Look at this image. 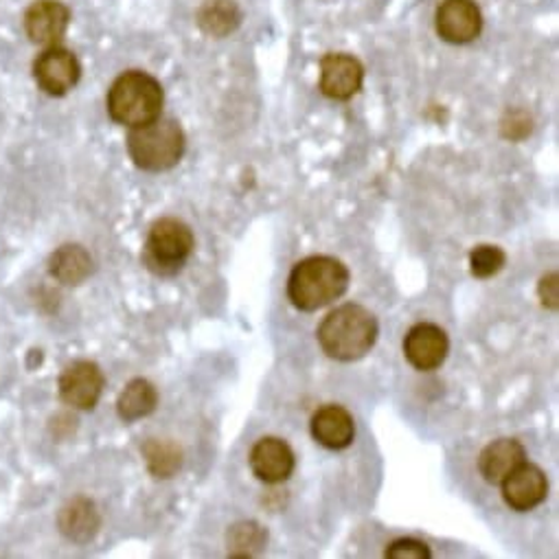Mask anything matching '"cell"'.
<instances>
[{
	"label": "cell",
	"mask_w": 559,
	"mask_h": 559,
	"mask_svg": "<svg viewBox=\"0 0 559 559\" xmlns=\"http://www.w3.org/2000/svg\"><path fill=\"white\" fill-rule=\"evenodd\" d=\"M352 284L349 267L330 254H312L301 259L288 276V299L301 312H317L332 306Z\"/></svg>",
	"instance_id": "1"
},
{
	"label": "cell",
	"mask_w": 559,
	"mask_h": 559,
	"mask_svg": "<svg viewBox=\"0 0 559 559\" xmlns=\"http://www.w3.org/2000/svg\"><path fill=\"white\" fill-rule=\"evenodd\" d=\"M378 336V319L371 310L358 304H345L332 310L317 332L323 354L338 362H356L365 358L376 347Z\"/></svg>",
	"instance_id": "2"
},
{
	"label": "cell",
	"mask_w": 559,
	"mask_h": 559,
	"mask_svg": "<svg viewBox=\"0 0 559 559\" xmlns=\"http://www.w3.org/2000/svg\"><path fill=\"white\" fill-rule=\"evenodd\" d=\"M163 86L143 71H128L108 91V112L112 121L128 128L145 126L160 117Z\"/></svg>",
	"instance_id": "3"
},
{
	"label": "cell",
	"mask_w": 559,
	"mask_h": 559,
	"mask_svg": "<svg viewBox=\"0 0 559 559\" xmlns=\"http://www.w3.org/2000/svg\"><path fill=\"white\" fill-rule=\"evenodd\" d=\"M187 150V139L178 121L154 119L145 126L132 128L128 134V154L143 171H167L176 167Z\"/></svg>",
	"instance_id": "4"
},
{
	"label": "cell",
	"mask_w": 559,
	"mask_h": 559,
	"mask_svg": "<svg viewBox=\"0 0 559 559\" xmlns=\"http://www.w3.org/2000/svg\"><path fill=\"white\" fill-rule=\"evenodd\" d=\"M195 248L193 230L176 217H160L152 224L145 248H143V263L150 272L158 276H174L178 274L187 259Z\"/></svg>",
	"instance_id": "5"
},
{
	"label": "cell",
	"mask_w": 559,
	"mask_h": 559,
	"mask_svg": "<svg viewBox=\"0 0 559 559\" xmlns=\"http://www.w3.org/2000/svg\"><path fill=\"white\" fill-rule=\"evenodd\" d=\"M450 354L448 334L435 323H417L404 336V356L417 371L439 369Z\"/></svg>",
	"instance_id": "6"
},
{
	"label": "cell",
	"mask_w": 559,
	"mask_h": 559,
	"mask_svg": "<svg viewBox=\"0 0 559 559\" xmlns=\"http://www.w3.org/2000/svg\"><path fill=\"white\" fill-rule=\"evenodd\" d=\"M106 378L91 360H78L60 376V397L78 411H93L104 393Z\"/></svg>",
	"instance_id": "7"
},
{
	"label": "cell",
	"mask_w": 559,
	"mask_h": 559,
	"mask_svg": "<svg viewBox=\"0 0 559 559\" xmlns=\"http://www.w3.org/2000/svg\"><path fill=\"white\" fill-rule=\"evenodd\" d=\"M435 27L441 40L450 45H467L483 32V16L474 0H443L437 8Z\"/></svg>",
	"instance_id": "8"
},
{
	"label": "cell",
	"mask_w": 559,
	"mask_h": 559,
	"mask_svg": "<svg viewBox=\"0 0 559 559\" xmlns=\"http://www.w3.org/2000/svg\"><path fill=\"white\" fill-rule=\"evenodd\" d=\"M252 474L267 483V485H278L286 483L295 467H297V456L293 448L278 437H261L248 456Z\"/></svg>",
	"instance_id": "9"
},
{
	"label": "cell",
	"mask_w": 559,
	"mask_h": 559,
	"mask_svg": "<svg viewBox=\"0 0 559 559\" xmlns=\"http://www.w3.org/2000/svg\"><path fill=\"white\" fill-rule=\"evenodd\" d=\"M500 485L507 507H511L518 513L533 511L548 496L546 474L537 465H531L526 461L520 467H515Z\"/></svg>",
	"instance_id": "10"
},
{
	"label": "cell",
	"mask_w": 559,
	"mask_h": 559,
	"mask_svg": "<svg viewBox=\"0 0 559 559\" xmlns=\"http://www.w3.org/2000/svg\"><path fill=\"white\" fill-rule=\"evenodd\" d=\"M34 75H36L38 86L45 93H49L53 97H62L75 88V84L80 82L82 69H80L78 58L71 51H67L62 47H51L49 51H45L38 58V62L34 67Z\"/></svg>",
	"instance_id": "11"
},
{
	"label": "cell",
	"mask_w": 559,
	"mask_h": 559,
	"mask_svg": "<svg viewBox=\"0 0 559 559\" xmlns=\"http://www.w3.org/2000/svg\"><path fill=\"white\" fill-rule=\"evenodd\" d=\"M365 82L362 64L347 53H328L321 60V91L325 97L347 102L360 93Z\"/></svg>",
	"instance_id": "12"
},
{
	"label": "cell",
	"mask_w": 559,
	"mask_h": 559,
	"mask_svg": "<svg viewBox=\"0 0 559 559\" xmlns=\"http://www.w3.org/2000/svg\"><path fill=\"white\" fill-rule=\"evenodd\" d=\"M310 430L314 441L328 450H347L356 439L354 415L338 404L319 408L310 421Z\"/></svg>",
	"instance_id": "13"
},
{
	"label": "cell",
	"mask_w": 559,
	"mask_h": 559,
	"mask_svg": "<svg viewBox=\"0 0 559 559\" xmlns=\"http://www.w3.org/2000/svg\"><path fill=\"white\" fill-rule=\"evenodd\" d=\"M69 21V10L62 3H58V0H38V3L32 5L27 12L25 27L36 45L56 47L64 38Z\"/></svg>",
	"instance_id": "14"
},
{
	"label": "cell",
	"mask_w": 559,
	"mask_h": 559,
	"mask_svg": "<svg viewBox=\"0 0 559 559\" xmlns=\"http://www.w3.org/2000/svg\"><path fill=\"white\" fill-rule=\"evenodd\" d=\"M526 461V450L515 439H496L478 454V472L489 485H500Z\"/></svg>",
	"instance_id": "15"
},
{
	"label": "cell",
	"mask_w": 559,
	"mask_h": 559,
	"mask_svg": "<svg viewBox=\"0 0 559 559\" xmlns=\"http://www.w3.org/2000/svg\"><path fill=\"white\" fill-rule=\"evenodd\" d=\"M102 518L97 513V507L86 498L71 500L62 513H60V528L62 533L80 544L91 542L99 531Z\"/></svg>",
	"instance_id": "16"
},
{
	"label": "cell",
	"mask_w": 559,
	"mask_h": 559,
	"mask_svg": "<svg viewBox=\"0 0 559 559\" xmlns=\"http://www.w3.org/2000/svg\"><path fill=\"white\" fill-rule=\"evenodd\" d=\"M93 272V259L80 243H67L51 254V274L64 286H80Z\"/></svg>",
	"instance_id": "17"
},
{
	"label": "cell",
	"mask_w": 559,
	"mask_h": 559,
	"mask_svg": "<svg viewBox=\"0 0 559 559\" xmlns=\"http://www.w3.org/2000/svg\"><path fill=\"white\" fill-rule=\"evenodd\" d=\"M156 406H158L156 386L150 380L136 378L121 391L119 402H117V413L123 421L132 424V421H139L143 417L152 415L156 411Z\"/></svg>",
	"instance_id": "18"
},
{
	"label": "cell",
	"mask_w": 559,
	"mask_h": 559,
	"mask_svg": "<svg viewBox=\"0 0 559 559\" xmlns=\"http://www.w3.org/2000/svg\"><path fill=\"white\" fill-rule=\"evenodd\" d=\"M267 546V531L254 520H241L226 531V550L233 559L259 557Z\"/></svg>",
	"instance_id": "19"
},
{
	"label": "cell",
	"mask_w": 559,
	"mask_h": 559,
	"mask_svg": "<svg viewBox=\"0 0 559 559\" xmlns=\"http://www.w3.org/2000/svg\"><path fill=\"white\" fill-rule=\"evenodd\" d=\"M241 23V12L235 0H206L198 12V25L206 36L226 38Z\"/></svg>",
	"instance_id": "20"
},
{
	"label": "cell",
	"mask_w": 559,
	"mask_h": 559,
	"mask_svg": "<svg viewBox=\"0 0 559 559\" xmlns=\"http://www.w3.org/2000/svg\"><path fill=\"white\" fill-rule=\"evenodd\" d=\"M143 456L156 478H171L182 465V450L171 441H147L143 448Z\"/></svg>",
	"instance_id": "21"
},
{
	"label": "cell",
	"mask_w": 559,
	"mask_h": 559,
	"mask_svg": "<svg viewBox=\"0 0 559 559\" xmlns=\"http://www.w3.org/2000/svg\"><path fill=\"white\" fill-rule=\"evenodd\" d=\"M467 261H469V272L476 278H491L493 274H498L504 267L507 254H504V250L500 246L480 243V246L469 250Z\"/></svg>",
	"instance_id": "22"
},
{
	"label": "cell",
	"mask_w": 559,
	"mask_h": 559,
	"mask_svg": "<svg viewBox=\"0 0 559 559\" xmlns=\"http://www.w3.org/2000/svg\"><path fill=\"white\" fill-rule=\"evenodd\" d=\"M384 557L389 559H430V546L415 537H400L391 542L384 550Z\"/></svg>",
	"instance_id": "23"
},
{
	"label": "cell",
	"mask_w": 559,
	"mask_h": 559,
	"mask_svg": "<svg viewBox=\"0 0 559 559\" xmlns=\"http://www.w3.org/2000/svg\"><path fill=\"white\" fill-rule=\"evenodd\" d=\"M502 136L511 141H520L531 134V117L524 110H509L500 123Z\"/></svg>",
	"instance_id": "24"
},
{
	"label": "cell",
	"mask_w": 559,
	"mask_h": 559,
	"mask_svg": "<svg viewBox=\"0 0 559 559\" xmlns=\"http://www.w3.org/2000/svg\"><path fill=\"white\" fill-rule=\"evenodd\" d=\"M537 297L546 310L557 312V308H559V274L557 272H548L539 278Z\"/></svg>",
	"instance_id": "25"
}]
</instances>
